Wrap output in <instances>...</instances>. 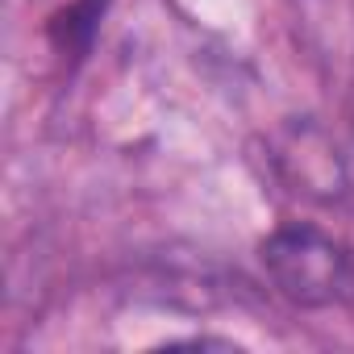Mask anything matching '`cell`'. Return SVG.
I'll return each instance as SVG.
<instances>
[{"instance_id":"cell-1","label":"cell","mask_w":354,"mask_h":354,"mask_svg":"<svg viewBox=\"0 0 354 354\" xmlns=\"http://www.w3.org/2000/svg\"><path fill=\"white\" fill-rule=\"evenodd\" d=\"M259 259H263L271 283L296 304L325 308V304L354 300V254L337 238H329L313 225L275 230L263 242Z\"/></svg>"},{"instance_id":"cell-2","label":"cell","mask_w":354,"mask_h":354,"mask_svg":"<svg viewBox=\"0 0 354 354\" xmlns=\"http://www.w3.org/2000/svg\"><path fill=\"white\" fill-rule=\"evenodd\" d=\"M104 5H109V0H80V5H71L67 13H59V17H55V38H59V46H63V50H84L88 38L96 34V21H100Z\"/></svg>"}]
</instances>
